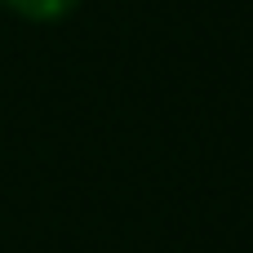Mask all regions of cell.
Here are the masks:
<instances>
[{
	"instance_id": "1",
	"label": "cell",
	"mask_w": 253,
	"mask_h": 253,
	"mask_svg": "<svg viewBox=\"0 0 253 253\" xmlns=\"http://www.w3.org/2000/svg\"><path fill=\"white\" fill-rule=\"evenodd\" d=\"M0 4H4L9 13L27 18V22H62V18L76 13L80 0H0Z\"/></svg>"
}]
</instances>
